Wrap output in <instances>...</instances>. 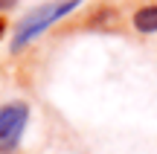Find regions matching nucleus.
I'll list each match as a JSON object with an SVG mask.
<instances>
[{"label": "nucleus", "mask_w": 157, "mask_h": 154, "mask_svg": "<svg viewBox=\"0 0 157 154\" xmlns=\"http://www.w3.org/2000/svg\"><path fill=\"white\" fill-rule=\"evenodd\" d=\"M78 3H82V0H56V3H44V6H38L32 15H26V17L21 21V26H17L15 38H12V52H17V50H23L26 44H32V41L38 38L44 29H50L56 21L67 17Z\"/></svg>", "instance_id": "obj_1"}, {"label": "nucleus", "mask_w": 157, "mask_h": 154, "mask_svg": "<svg viewBox=\"0 0 157 154\" xmlns=\"http://www.w3.org/2000/svg\"><path fill=\"white\" fill-rule=\"evenodd\" d=\"M29 122V108L23 102H9L0 108V154H12L21 145Z\"/></svg>", "instance_id": "obj_2"}, {"label": "nucleus", "mask_w": 157, "mask_h": 154, "mask_svg": "<svg viewBox=\"0 0 157 154\" xmlns=\"http://www.w3.org/2000/svg\"><path fill=\"white\" fill-rule=\"evenodd\" d=\"M12 3H17V0H0V6H12Z\"/></svg>", "instance_id": "obj_3"}, {"label": "nucleus", "mask_w": 157, "mask_h": 154, "mask_svg": "<svg viewBox=\"0 0 157 154\" xmlns=\"http://www.w3.org/2000/svg\"><path fill=\"white\" fill-rule=\"evenodd\" d=\"M0 35H3V21H0Z\"/></svg>", "instance_id": "obj_4"}]
</instances>
